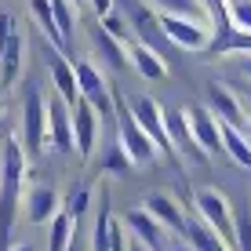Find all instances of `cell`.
<instances>
[{"instance_id": "2", "label": "cell", "mask_w": 251, "mask_h": 251, "mask_svg": "<svg viewBox=\"0 0 251 251\" xmlns=\"http://www.w3.org/2000/svg\"><path fill=\"white\" fill-rule=\"evenodd\" d=\"M113 11H120V19L127 22L131 37H135L142 48H150L153 55H160V58L171 55V40L164 37L157 11H153L146 0H113Z\"/></svg>"}, {"instance_id": "22", "label": "cell", "mask_w": 251, "mask_h": 251, "mask_svg": "<svg viewBox=\"0 0 251 251\" xmlns=\"http://www.w3.org/2000/svg\"><path fill=\"white\" fill-rule=\"evenodd\" d=\"M48 226H51V233H48V251H69V244H73V237H76V222L69 219L66 211H58Z\"/></svg>"}, {"instance_id": "25", "label": "cell", "mask_w": 251, "mask_h": 251, "mask_svg": "<svg viewBox=\"0 0 251 251\" xmlns=\"http://www.w3.org/2000/svg\"><path fill=\"white\" fill-rule=\"evenodd\" d=\"M109 201L99 197V215H95V229H91V248L95 251H109Z\"/></svg>"}, {"instance_id": "18", "label": "cell", "mask_w": 251, "mask_h": 251, "mask_svg": "<svg viewBox=\"0 0 251 251\" xmlns=\"http://www.w3.org/2000/svg\"><path fill=\"white\" fill-rule=\"evenodd\" d=\"M127 62H135V69L146 76V80H164V76H168V66H164V58L153 55L150 48H142L138 40H131V48H127Z\"/></svg>"}, {"instance_id": "30", "label": "cell", "mask_w": 251, "mask_h": 251, "mask_svg": "<svg viewBox=\"0 0 251 251\" xmlns=\"http://www.w3.org/2000/svg\"><path fill=\"white\" fill-rule=\"evenodd\" d=\"M99 25L109 33V37H117L120 44H124V40H131V29H127V22L120 19V11H109L106 19H99Z\"/></svg>"}, {"instance_id": "32", "label": "cell", "mask_w": 251, "mask_h": 251, "mask_svg": "<svg viewBox=\"0 0 251 251\" xmlns=\"http://www.w3.org/2000/svg\"><path fill=\"white\" fill-rule=\"evenodd\" d=\"M240 73L251 80V55H240Z\"/></svg>"}, {"instance_id": "6", "label": "cell", "mask_w": 251, "mask_h": 251, "mask_svg": "<svg viewBox=\"0 0 251 251\" xmlns=\"http://www.w3.org/2000/svg\"><path fill=\"white\" fill-rule=\"evenodd\" d=\"M127 106H131V117L138 120V127H142V131L150 135V142L157 146V153H164V157L175 164V171L182 175V160H178L175 146H171V138H168V127H164V109L150 99V95H138V99H131Z\"/></svg>"}, {"instance_id": "26", "label": "cell", "mask_w": 251, "mask_h": 251, "mask_svg": "<svg viewBox=\"0 0 251 251\" xmlns=\"http://www.w3.org/2000/svg\"><path fill=\"white\" fill-rule=\"evenodd\" d=\"M51 15H55V25L62 33L69 55H73V7H69V0H51Z\"/></svg>"}, {"instance_id": "17", "label": "cell", "mask_w": 251, "mask_h": 251, "mask_svg": "<svg viewBox=\"0 0 251 251\" xmlns=\"http://www.w3.org/2000/svg\"><path fill=\"white\" fill-rule=\"evenodd\" d=\"M178 240H186L193 251H222V248H226L219 237H215V229L207 226L197 211H186V229H182V237H178Z\"/></svg>"}, {"instance_id": "27", "label": "cell", "mask_w": 251, "mask_h": 251, "mask_svg": "<svg viewBox=\"0 0 251 251\" xmlns=\"http://www.w3.org/2000/svg\"><path fill=\"white\" fill-rule=\"evenodd\" d=\"M135 164L127 160V153H124V146L113 142V146H106V157H102V171L106 175H127Z\"/></svg>"}, {"instance_id": "35", "label": "cell", "mask_w": 251, "mask_h": 251, "mask_svg": "<svg viewBox=\"0 0 251 251\" xmlns=\"http://www.w3.org/2000/svg\"><path fill=\"white\" fill-rule=\"evenodd\" d=\"M69 251H84V244H80V237H73V244H69Z\"/></svg>"}, {"instance_id": "13", "label": "cell", "mask_w": 251, "mask_h": 251, "mask_svg": "<svg viewBox=\"0 0 251 251\" xmlns=\"http://www.w3.org/2000/svg\"><path fill=\"white\" fill-rule=\"evenodd\" d=\"M58 211H62V197H58L55 186H29L25 189V219L33 226H48Z\"/></svg>"}, {"instance_id": "19", "label": "cell", "mask_w": 251, "mask_h": 251, "mask_svg": "<svg viewBox=\"0 0 251 251\" xmlns=\"http://www.w3.org/2000/svg\"><path fill=\"white\" fill-rule=\"evenodd\" d=\"M29 11H33V19H37L40 33H44V37L51 40V48L62 51V55H69V48H66V40H62V33H58V25H55V15H51V0H29Z\"/></svg>"}, {"instance_id": "14", "label": "cell", "mask_w": 251, "mask_h": 251, "mask_svg": "<svg viewBox=\"0 0 251 251\" xmlns=\"http://www.w3.org/2000/svg\"><path fill=\"white\" fill-rule=\"evenodd\" d=\"M48 69H51V80H55V95L66 102L69 109L80 102V88H76V73H73V62L62 55V51L48 48Z\"/></svg>"}, {"instance_id": "39", "label": "cell", "mask_w": 251, "mask_h": 251, "mask_svg": "<svg viewBox=\"0 0 251 251\" xmlns=\"http://www.w3.org/2000/svg\"><path fill=\"white\" fill-rule=\"evenodd\" d=\"M0 102H4V88H0Z\"/></svg>"}, {"instance_id": "5", "label": "cell", "mask_w": 251, "mask_h": 251, "mask_svg": "<svg viewBox=\"0 0 251 251\" xmlns=\"http://www.w3.org/2000/svg\"><path fill=\"white\" fill-rule=\"evenodd\" d=\"M193 211L215 229V237L229 251H237V226H233V207H229L226 193H219V189H197L193 193Z\"/></svg>"}, {"instance_id": "40", "label": "cell", "mask_w": 251, "mask_h": 251, "mask_svg": "<svg viewBox=\"0 0 251 251\" xmlns=\"http://www.w3.org/2000/svg\"><path fill=\"white\" fill-rule=\"evenodd\" d=\"M222 251H229V248H222Z\"/></svg>"}, {"instance_id": "37", "label": "cell", "mask_w": 251, "mask_h": 251, "mask_svg": "<svg viewBox=\"0 0 251 251\" xmlns=\"http://www.w3.org/2000/svg\"><path fill=\"white\" fill-rule=\"evenodd\" d=\"M11 251H33V248L29 244H19V248H11Z\"/></svg>"}, {"instance_id": "9", "label": "cell", "mask_w": 251, "mask_h": 251, "mask_svg": "<svg viewBox=\"0 0 251 251\" xmlns=\"http://www.w3.org/2000/svg\"><path fill=\"white\" fill-rule=\"evenodd\" d=\"M124 229L131 233L138 244H146L150 251H171V240H175L146 207H131V211L124 215Z\"/></svg>"}, {"instance_id": "11", "label": "cell", "mask_w": 251, "mask_h": 251, "mask_svg": "<svg viewBox=\"0 0 251 251\" xmlns=\"http://www.w3.org/2000/svg\"><path fill=\"white\" fill-rule=\"evenodd\" d=\"M73 146H76V153H80V160H91V153H95V142H99V113H95V106L91 102H76L73 109Z\"/></svg>"}, {"instance_id": "23", "label": "cell", "mask_w": 251, "mask_h": 251, "mask_svg": "<svg viewBox=\"0 0 251 251\" xmlns=\"http://www.w3.org/2000/svg\"><path fill=\"white\" fill-rule=\"evenodd\" d=\"M91 197H95L91 186H73V189H69V197L62 201V211L76 222V226H80V219L91 211Z\"/></svg>"}, {"instance_id": "34", "label": "cell", "mask_w": 251, "mask_h": 251, "mask_svg": "<svg viewBox=\"0 0 251 251\" xmlns=\"http://www.w3.org/2000/svg\"><path fill=\"white\" fill-rule=\"evenodd\" d=\"M127 251H150V248H146V244H138V240L131 237V240H127Z\"/></svg>"}, {"instance_id": "15", "label": "cell", "mask_w": 251, "mask_h": 251, "mask_svg": "<svg viewBox=\"0 0 251 251\" xmlns=\"http://www.w3.org/2000/svg\"><path fill=\"white\" fill-rule=\"evenodd\" d=\"M22 62H25V37L19 29H11V37L0 48V88H15L22 76Z\"/></svg>"}, {"instance_id": "20", "label": "cell", "mask_w": 251, "mask_h": 251, "mask_svg": "<svg viewBox=\"0 0 251 251\" xmlns=\"http://www.w3.org/2000/svg\"><path fill=\"white\" fill-rule=\"evenodd\" d=\"M91 40H95V51L106 58V66H109V69H127V51H124V44H120L117 37H109L102 25H95Z\"/></svg>"}, {"instance_id": "38", "label": "cell", "mask_w": 251, "mask_h": 251, "mask_svg": "<svg viewBox=\"0 0 251 251\" xmlns=\"http://www.w3.org/2000/svg\"><path fill=\"white\" fill-rule=\"evenodd\" d=\"M69 4H84V0H69Z\"/></svg>"}, {"instance_id": "28", "label": "cell", "mask_w": 251, "mask_h": 251, "mask_svg": "<svg viewBox=\"0 0 251 251\" xmlns=\"http://www.w3.org/2000/svg\"><path fill=\"white\" fill-rule=\"evenodd\" d=\"M226 7H229L233 29H248L251 33V0H226Z\"/></svg>"}, {"instance_id": "36", "label": "cell", "mask_w": 251, "mask_h": 251, "mask_svg": "<svg viewBox=\"0 0 251 251\" xmlns=\"http://www.w3.org/2000/svg\"><path fill=\"white\" fill-rule=\"evenodd\" d=\"M4 138H7V124H0V146H4Z\"/></svg>"}, {"instance_id": "31", "label": "cell", "mask_w": 251, "mask_h": 251, "mask_svg": "<svg viewBox=\"0 0 251 251\" xmlns=\"http://www.w3.org/2000/svg\"><path fill=\"white\" fill-rule=\"evenodd\" d=\"M91 7H95V15H99V19H106V15L113 11V0H91Z\"/></svg>"}, {"instance_id": "33", "label": "cell", "mask_w": 251, "mask_h": 251, "mask_svg": "<svg viewBox=\"0 0 251 251\" xmlns=\"http://www.w3.org/2000/svg\"><path fill=\"white\" fill-rule=\"evenodd\" d=\"M237 99H244V102H248V106H251V80L244 84V88H240V95H237Z\"/></svg>"}, {"instance_id": "4", "label": "cell", "mask_w": 251, "mask_h": 251, "mask_svg": "<svg viewBox=\"0 0 251 251\" xmlns=\"http://www.w3.org/2000/svg\"><path fill=\"white\" fill-rule=\"evenodd\" d=\"M22 153L25 157H40L48 146V99L37 80H25L22 91Z\"/></svg>"}, {"instance_id": "1", "label": "cell", "mask_w": 251, "mask_h": 251, "mask_svg": "<svg viewBox=\"0 0 251 251\" xmlns=\"http://www.w3.org/2000/svg\"><path fill=\"white\" fill-rule=\"evenodd\" d=\"M22 182H25V153L19 138L7 135L0 146V251H7V244H11L15 215L22 204Z\"/></svg>"}, {"instance_id": "7", "label": "cell", "mask_w": 251, "mask_h": 251, "mask_svg": "<svg viewBox=\"0 0 251 251\" xmlns=\"http://www.w3.org/2000/svg\"><path fill=\"white\" fill-rule=\"evenodd\" d=\"M160 29L164 37L171 40V48H182V51H207L211 44V29L204 22H193V19H178V15H168L160 11Z\"/></svg>"}, {"instance_id": "12", "label": "cell", "mask_w": 251, "mask_h": 251, "mask_svg": "<svg viewBox=\"0 0 251 251\" xmlns=\"http://www.w3.org/2000/svg\"><path fill=\"white\" fill-rule=\"evenodd\" d=\"M186 120H189V131H193L197 146L207 153V157H215V153H222V135H219V120L207 106H189L186 109Z\"/></svg>"}, {"instance_id": "3", "label": "cell", "mask_w": 251, "mask_h": 251, "mask_svg": "<svg viewBox=\"0 0 251 251\" xmlns=\"http://www.w3.org/2000/svg\"><path fill=\"white\" fill-rule=\"evenodd\" d=\"M113 95V120H117V142L124 146V153H127V160L138 164V168H150L153 160L160 157L157 153V146L150 142V135L138 127V120L131 117V106H127V99H124V91L113 88L109 91Z\"/></svg>"}, {"instance_id": "10", "label": "cell", "mask_w": 251, "mask_h": 251, "mask_svg": "<svg viewBox=\"0 0 251 251\" xmlns=\"http://www.w3.org/2000/svg\"><path fill=\"white\" fill-rule=\"evenodd\" d=\"M48 146L55 153H73V113L58 95L48 99Z\"/></svg>"}, {"instance_id": "21", "label": "cell", "mask_w": 251, "mask_h": 251, "mask_svg": "<svg viewBox=\"0 0 251 251\" xmlns=\"http://www.w3.org/2000/svg\"><path fill=\"white\" fill-rule=\"evenodd\" d=\"M219 135H222V150H226L240 168H251V142L248 138L240 135L237 127H229V124H219Z\"/></svg>"}, {"instance_id": "24", "label": "cell", "mask_w": 251, "mask_h": 251, "mask_svg": "<svg viewBox=\"0 0 251 251\" xmlns=\"http://www.w3.org/2000/svg\"><path fill=\"white\" fill-rule=\"evenodd\" d=\"M150 4H157L160 11H168V15H178V19L204 22V4L201 0H150Z\"/></svg>"}, {"instance_id": "29", "label": "cell", "mask_w": 251, "mask_h": 251, "mask_svg": "<svg viewBox=\"0 0 251 251\" xmlns=\"http://www.w3.org/2000/svg\"><path fill=\"white\" fill-rule=\"evenodd\" d=\"M233 226H237V251H251V207L233 215Z\"/></svg>"}, {"instance_id": "16", "label": "cell", "mask_w": 251, "mask_h": 251, "mask_svg": "<svg viewBox=\"0 0 251 251\" xmlns=\"http://www.w3.org/2000/svg\"><path fill=\"white\" fill-rule=\"evenodd\" d=\"M146 211H150L153 219H157L160 226L171 233V237H182V229H186V211L178 207V201H175L171 193H153L150 201H146Z\"/></svg>"}, {"instance_id": "8", "label": "cell", "mask_w": 251, "mask_h": 251, "mask_svg": "<svg viewBox=\"0 0 251 251\" xmlns=\"http://www.w3.org/2000/svg\"><path fill=\"white\" fill-rule=\"evenodd\" d=\"M164 127H168V138L171 146H175L178 160H189V164H201V168H207L211 164V157L197 146L193 131H189V120H186V109H164Z\"/></svg>"}]
</instances>
